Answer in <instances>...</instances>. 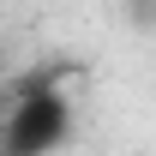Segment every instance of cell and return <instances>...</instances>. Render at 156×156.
Listing matches in <instances>:
<instances>
[{"label": "cell", "instance_id": "cell-1", "mask_svg": "<svg viewBox=\"0 0 156 156\" xmlns=\"http://www.w3.org/2000/svg\"><path fill=\"white\" fill-rule=\"evenodd\" d=\"M72 132V102L54 84H30L6 120V156H48Z\"/></svg>", "mask_w": 156, "mask_h": 156}]
</instances>
